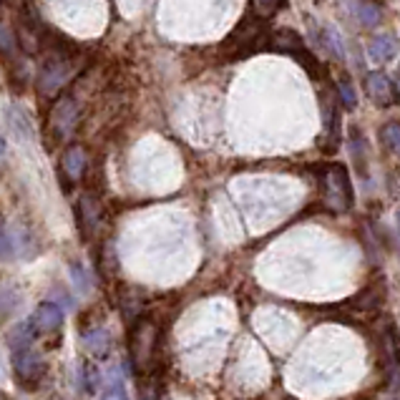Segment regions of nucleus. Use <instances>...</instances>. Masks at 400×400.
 <instances>
[{
    "instance_id": "nucleus-26",
    "label": "nucleus",
    "mask_w": 400,
    "mask_h": 400,
    "mask_svg": "<svg viewBox=\"0 0 400 400\" xmlns=\"http://www.w3.org/2000/svg\"><path fill=\"white\" fill-rule=\"evenodd\" d=\"M141 400H159V395H156V388L154 385H149V388L144 390V398Z\"/></svg>"
},
{
    "instance_id": "nucleus-18",
    "label": "nucleus",
    "mask_w": 400,
    "mask_h": 400,
    "mask_svg": "<svg viewBox=\"0 0 400 400\" xmlns=\"http://www.w3.org/2000/svg\"><path fill=\"white\" fill-rule=\"evenodd\" d=\"M380 141L388 146L393 154L400 156V121H390L380 128Z\"/></svg>"
},
{
    "instance_id": "nucleus-27",
    "label": "nucleus",
    "mask_w": 400,
    "mask_h": 400,
    "mask_svg": "<svg viewBox=\"0 0 400 400\" xmlns=\"http://www.w3.org/2000/svg\"><path fill=\"white\" fill-rule=\"evenodd\" d=\"M6 151H8V146H6V139H3V136H0V159H3V156H6Z\"/></svg>"
},
{
    "instance_id": "nucleus-19",
    "label": "nucleus",
    "mask_w": 400,
    "mask_h": 400,
    "mask_svg": "<svg viewBox=\"0 0 400 400\" xmlns=\"http://www.w3.org/2000/svg\"><path fill=\"white\" fill-rule=\"evenodd\" d=\"M16 252H18L16 237H13V232L6 224H0V260L3 262L16 260Z\"/></svg>"
},
{
    "instance_id": "nucleus-7",
    "label": "nucleus",
    "mask_w": 400,
    "mask_h": 400,
    "mask_svg": "<svg viewBox=\"0 0 400 400\" xmlns=\"http://www.w3.org/2000/svg\"><path fill=\"white\" fill-rule=\"evenodd\" d=\"M61 325H63V312H61V307L53 305V302H40V305L35 307L33 317H30V328L38 335L56 333Z\"/></svg>"
},
{
    "instance_id": "nucleus-20",
    "label": "nucleus",
    "mask_w": 400,
    "mask_h": 400,
    "mask_svg": "<svg viewBox=\"0 0 400 400\" xmlns=\"http://www.w3.org/2000/svg\"><path fill=\"white\" fill-rule=\"evenodd\" d=\"M338 96H340V104L348 109V111H352V109H357V94H355V86L348 81V78H340L338 84Z\"/></svg>"
},
{
    "instance_id": "nucleus-17",
    "label": "nucleus",
    "mask_w": 400,
    "mask_h": 400,
    "mask_svg": "<svg viewBox=\"0 0 400 400\" xmlns=\"http://www.w3.org/2000/svg\"><path fill=\"white\" fill-rule=\"evenodd\" d=\"M81 211H84V229L86 232H94L101 222V204L94 196H84L81 199Z\"/></svg>"
},
{
    "instance_id": "nucleus-30",
    "label": "nucleus",
    "mask_w": 400,
    "mask_h": 400,
    "mask_svg": "<svg viewBox=\"0 0 400 400\" xmlns=\"http://www.w3.org/2000/svg\"><path fill=\"white\" fill-rule=\"evenodd\" d=\"M0 400H8V398H6V395H3V393H0Z\"/></svg>"
},
{
    "instance_id": "nucleus-24",
    "label": "nucleus",
    "mask_w": 400,
    "mask_h": 400,
    "mask_svg": "<svg viewBox=\"0 0 400 400\" xmlns=\"http://www.w3.org/2000/svg\"><path fill=\"white\" fill-rule=\"evenodd\" d=\"M71 279H73V284L81 289V292L91 289V279H89V274L84 272V267H81V265H73L71 267Z\"/></svg>"
},
{
    "instance_id": "nucleus-13",
    "label": "nucleus",
    "mask_w": 400,
    "mask_h": 400,
    "mask_svg": "<svg viewBox=\"0 0 400 400\" xmlns=\"http://www.w3.org/2000/svg\"><path fill=\"white\" fill-rule=\"evenodd\" d=\"M61 164H63V172H66L68 179H73V182L84 177V172H86V151H84V146H71V149H66Z\"/></svg>"
},
{
    "instance_id": "nucleus-12",
    "label": "nucleus",
    "mask_w": 400,
    "mask_h": 400,
    "mask_svg": "<svg viewBox=\"0 0 400 400\" xmlns=\"http://www.w3.org/2000/svg\"><path fill=\"white\" fill-rule=\"evenodd\" d=\"M84 348L94 357H106L111 350V335L106 328H94L84 335Z\"/></svg>"
},
{
    "instance_id": "nucleus-14",
    "label": "nucleus",
    "mask_w": 400,
    "mask_h": 400,
    "mask_svg": "<svg viewBox=\"0 0 400 400\" xmlns=\"http://www.w3.org/2000/svg\"><path fill=\"white\" fill-rule=\"evenodd\" d=\"M30 343H33V328L30 323H21L8 333V348L13 352H21V350H30Z\"/></svg>"
},
{
    "instance_id": "nucleus-8",
    "label": "nucleus",
    "mask_w": 400,
    "mask_h": 400,
    "mask_svg": "<svg viewBox=\"0 0 400 400\" xmlns=\"http://www.w3.org/2000/svg\"><path fill=\"white\" fill-rule=\"evenodd\" d=\"M13 365H16V372L21 375V380H28V383H35V380L43 378L45 372V362L38 352L33 350H21L13 357Z\"/></svg>"
},
{
    "instance_id": "nucleus-22",
    "label": "nucleus",
    "mask_w": 400,
    "mask_h": 400,
    "mask_svg": "<svg viewBox=\"0 0 400 400\" xmlns=\"http://www.w3.org/2000/svg\"><path fill=\"white\" fill-rule=\"evenodd\" d=\"M357 18L362 21V26H378L383 13L375 3H362V6H357Z\"/></svg>"
},
{
    "instance_id": "nucleus-11",
    "label": "nucleus",
    "mask_w": 400,
    "mask_h": 400,
    "mask_svg": "<svg viewBox=\"0 0 400 400\" xmlns=\"http://www.w3.org/2000/svg\"><path fill=\"white\" fill-rule=\"evenodd\" d=\"M68 81V63H48L43 68V76H40V91L45 96H53L56 91H61Z\"/></svg>"
},
{
    "instance_id": "nucleus-4",
    "label": "nucleus",
    "mask_w": 400,
    "mask_h": 400,
    "mask_svg": "<svg viewBox=\"0 0 400 400\" xmlns=\"http://www.w3.org/2000/svg\"><path fill=\"white\" fill-rule=\"evenodd\" d=\"M362 86H365L367 99H370L375 106H380V109H393V106L400 104L398 84H395L393 78L385 76V73H380V71L367 73Z\"/></svg>"
},
{
    "instance_id": "nucleus-10",
    "label": "nucleus",
    "mask_w": 400,
    "mask_h": 400,
    "mask_svg": "<svg viewBox=\"0 0 400 400\" xmlns=\"http://www.w3.org/2000/svg\"><path fill=\"white\" fill-rule=\"evenodd\" d=\"M6 121H8V126H11V131L16 133L21 141H33L35 139L33 121H30L28 113L23 111L21 106H8V109H6Z\"/></svg>"
},
{
    "instance_id": "nucleus-25",
    "label": "nucleus",
    "mask_w": 400,
    "mask_h": 400,
    "mask_svg": "<svg viewBox=\"0 0 400 400\" xmlns=\"http://www.w3.org/2000/svg\"><path fill=\"white\" fill-rule=\"evenodd\" d=\"M0 48H6L8 53L16 48V40H13V33L8 28H0Z\"/></svg>"
},
{
    "instance_id": "nucleus-31",
    "label": "nucleus",
    "mask_w": 400,
    "mask_h": 400,
    "mask_svg": "<svg viewBox=\"0 0 400 400\" xmlns=\"http://www.w3.org/2000/svg\"><path fill=\"white\" fill-rule=\"evenodd\" d=\"M0 372H3V360H0Z\"/></svg>"
},
{
    "instance_id": "nucleus-2",
    "label": "nucleus",
    "mask_w": 400,
    "mask_h": 400,
    "mask_svg": "<svg viewBox=\"0 0 400 400\" xmlns=\"http://www.w3.org/2000/svg\"><path fill=\"white\" fill-rule=\"evenodd\" d=\"M272 50H279V53H287L289 58H295L315 81H320V78L325 76L323 63L317 61V56L310 50V45H307L295 30H274Z\"/></svg>"
},
{
    "instance_id": "nucleus-3",
    "label": "nucleus",
    "mask_w": 400,
    "mask_h": 400,
    "mask_svg": "<svg viewBox=\"0 0 400 400\" xmlns=\"http://www.w3.org/2000/svg\"><path fill=\"white\" fill-rule=\"evenodd\" d=\"M325 196H328V204L338 211H348L352 206V182L350 174L343 164H333L325 174Z\"/></svg>"
},
{
    "instance_id": "nucleus-6",
    "label": "nucleus",
    "mask_w": 400,
    "mask_h": 400,
    "mask_svg": "<svg viewBox=\"0 0 400 400\" xmlns=\"http://www.w3.org/2000/svg\"><path fill=\"white\" fill-rule=\"evenodd\" d=\"M76 121H78V106L73 104L71 99L58 101L56 109H53V113H50V128H53V133H56L58 139L71 136Z\"/></svg>"
},
{
    "instance_id": "nucleus-5",
    "label": "nucleus",
    "mask_w": 400,
    "mask_h": 400,
    "mask_svg": "<svg viewBox=\"0 0 400 400\" xmlns=\"http://www.w3.org/2000/svg\"><path fill=\"white\" fill-rule=\"evenodd\" d=\"M156 348V328L151 320H141L131 333V362L133 367H146Z\"/></svg>"
},
{
    "instance_id": "nucleus-16",
    "label": "nucleus",
    "mask_w": 400,
    "mask_h": 400,
    "mask_svg": "<svg viewBox=\"0 0 400 400\" xmlns=\"http://www.w3.org/2000/svg\"><path fill=\"white\" fill-rule=\"evenodd\" d=\"M350 139H352V159H355V167L360 177H367V144H365V136H362L360 128H352L350 131Z\"/></svg>"
},
{
    "instance_id": "nucleus-23",
    "label": "nucleus",
    "mask_w": 400,
    "mask_h": 400,
    "mask_svg": "<svg viewBox=\"0 0 400 400\" xmlns=\"http://www.w3.org/2000/svg\"><path fill=\"white\" fill-rule=\"evenodd\" d=\"M101 400H128L126 395V388H123V383L118 378H113V383L106 388V393L101 395Z\"/></svg>"
},
{
    "instance_id": "nucleus-28",
    "label": "nucleus",
    "mask_w": 400,
    "mask_h": 400,
    "mask_svg": "<svg viewBox=\"0 0 400 400\" xmlns=\"http://www.w3.org/2000/svg\"><path fill=\"white\" fill-rule=\"evenodd\" d=\"M395 84H398V89H400V66H398V71H395Z\"/></svg>"
},
{
    "instance_id": "nucleus-15",
    "label": "nucleus",
    "mask_w": 400,
    "mask_h": 400,
    "mask_svg": "<svg viewBox=\"0 0 400 400\" xmlns=\"http://www.w3.org/2000/svg\"><path fill=\"white\" fill-rule=\"evenodd\" d=\"M317 43L323 45L325 50H328L330 56H335L338 61H343L345 58V50H343V40H340L338 30L330 28V26H323L320 28V33H317Z\"/></svg>"
},
{
    "instance_id": "nucleus-9",
    "label": "nucleus",
    "mask_w": 400,
    "mask_h": 400,
    "mask_svg": "<svg viewBox=\"0 0 400 400\" xmlns=\"http://www.w3.org/2000/svg\"><path fill=\"white\" fill-rule=\"evenodd\" d=\"M395 50H398V38H395V35H390V33L375 35V38L370 40V45H367V58H370L375 66H380V63L393 61Z\"/></svg>"
},
{
    "instance_id": "nucleus-1",
    "label": "nucleus",
    "mask_w": 400,
    "mask_h": 400,
    "mask_svg": "<svg viewBox=\"0 0 400 400\" xmlns=\"http://www.w3.org/2000/svg\"><path fill=\"white\" fill-rule=\"evenodd\" d=\"M274 30L270 26V18H262L257 13H250L234 26V30L222 43V50L227 58H250L262 50H272Z\"/></svg>"
},
{
    "instance_id": "nucleus-29",
    "label": "nucleus",
    "mask_w": 400,
    "mask_h": 400,
    "mask_svg": "<svg viewBox=\"0 0 400 400\" xmlns=\"http://www.w3.org/2000/svg\"><path fill=\"white\" fill-rule=\"evenodd\" d=\"M398 232H400V211H398Z\"/></svg>"
},
{
    "instance_id": "nucleus-21",
    "label": "nucleus",
    "mask_w": 400,
    "mask_h": 400,
    "mask_svg": "<svg viewBox=\"0 0 400 400\" xmlns=\"http://www.w3.org/2000/svg\"><path fill=\"white\" fill-rule=\"evenodd\" d=\"M252 6H255V13L262 18H272L287 6V0H252Z\"/></svg>"
}]
</instances>
